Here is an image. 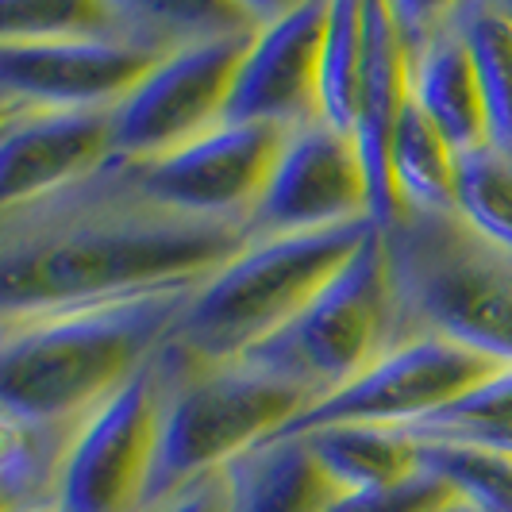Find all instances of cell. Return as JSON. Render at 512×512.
Masks as SVG:
<instances>
[{
	"label": "cell",
	"instance_id": "cell-1",
	"mask_svg": "<svg viewBox=\"0 0 512 512\" xmlns=\"http://www.w3.org/2000/svg\"><path fill=\"white\" fill-rule=\"evenodd\" d=\"M251 243L243 224L151 201L112 154L89 178L0 208V316L197 285Z\"/></svg>",
	"mask_w": 512,
	"mask_h": 512
},
{
	"label": "cell",
	"instance_id": "cell-2",
	"mask_svg": "<svg viewBox=\"0 0 512 512\" xmlns=\"http://www.w3.org/2000/svg\"><path fill=\"white\" fill-rule=\"evenodd\" d=\"M197 285L0 316V416L77 432L166 347Z\"/></svg>",
	"mask_w": 512,
	"mask_h": 512
},
{
	"label": "cell",
	"instance_id": "cell-3",
	"mask_svg": "<svg viewBox=\"0 0 512 512\" xmlns=\"http://www.w3.org/2000/svg\"><path fill=\"white\" fill-rule=\"evenodd\" d=\"M154 362L162 378V436L143 509L201 474L231 466L324 401L312 385L255 355L205 362L166 343Z\"/></svg>",
	"mask_w": 512,
	"mask_h": 512
},
{
	"label": "cell",
	"instance_id": "cell-4",
	"mask_svg": "<svg viewBox=\"0 0 512 512\" xmlns=\"http://www.w3.org/2000/svg\"><path fill=\"white\" fill-rule=\"evenodd\" d=\"M382 235L397 347L439 335L512 366V251L459 212H401Z\"/></svg>",
	"mask_w": 512,
	"mask_h": 512
},
{
	"label": "cell",
	"instance_id": "cell-5",
	"mask_svg": "<svg viewBox=\"0 0 512 512\" xmlns=\"http://www.w3.org/2000/svg\"><path fill=\"white\" fill-rule=\"evenodd\" d=\"M374 228V220H359L343 228L251 239L193 289L166 343L205 362L251 355L316 301Z\"/></svg>",
	"mask_w": 512,
	"mask_h": 512
},
{
	"label": "cell",
	"instance_id": "cell-6",
	"mask_svg": "<svg viewBox=\"0 0 512 512\" xmlns=\"http://www.w3.org/2000/svg\"><path fill=\"white\" fill-rule=\"evenodd\" d=\"M397 347V308L385 262V235L374 228L355 255L339 266L316 301L270 343L251 351L255 359L312 385L320 397L355 382Z\"/></svg>",
	"mask_w": 512,
	"mask_h": 512
},
{
	"label": "cell",
	"instance_id": "cell-7",
	"mask_svg": "<svg viewBox=\"0 0 512 512\" xmlns=\"http://www.w3.org/2000/svg\"><path fill=\"white\" fill-rule=\"evenodd\" d=\"M262 27V24H258ZM258 27H239L216 39L166 54L112 112V154L147 162L181 151L224 124L228 97Z\"/></svg>",
	"mask_w": 512,
	"mask_h": 512
},
{
	"label": "cell",
	"instance_id": "cell-8",
	"mask_svg": "<svg viewBox=\"0 0 512 512\" xmlns=\"http://www.w3.org/2000/svg\"><path fill=\"white\" fill-rule=\"evenodd\" d=\"M501 370L509 366L486 359L470 347H459L451 339L420 335L393 347L355 382L335 389L332 397H324L305 416H297L285 428V436H308L316 428H335V424L416 428L443 409H451L489 378H497Z\"/></svg>",
	"mask_w": 512,
	"mask_h": 512
},
{
	"label": "cell",
	"instance_id": "cell-9",
	"mask_svg": "<svg viewBox=\"0 0 512 512\" xmlns=\"http://www.w3.org/2000/svg\"><path fill=\"white\" fill-rule=\"evenodd\" d=\"M162 436V378L147 362L77 428L58 505L66 512H143Z\"/></svg>",
	"mask_w": 512,
	"mask_h": 512
},
{
	"label": "cell",
	"instance_id": "cell-10",
	"mask_svg": "<svg viewBox=\"0 0 512 512\" xmlns=\"http://www.w3.org/2000/svg\"><path fill=\"white\" fill-rule=\"evenodd\" d=\"M285 135V128L266 124H220L174 154L147 162L128 158L131 178L151 201L174 212L247 228L282 158Z\"/></svg>",
	"mask_w": 512,
	"mask_h": 512
},
{
	"label": "cell",
	"instance_id": "cell-11",
	"mask_svg": "<svg viewBox=\"0 0 512 512\" xmlns=\"http://www.w3.org/2000/svg\"><path fill=\"white\" fill-rule=\"evenodd\" d=\"M162 58L124 39H0V112L116 108Z\"/></svg>",
	"mask_w": 512,
	"mask_h": 512
},
{
	"label": "cell",
	"instance_id": "cell-12",
	"mask_svg": "<svg viewBox=\"0 0 512 512\" xmlns=\"http://www.w3.org/2000/svg\"><path fill=\"white\" fill-rule=\"evenodd\" d=\"M374 220L370 185L355 139L312 120L285 135L282 158L270 174L258 208L251 212V239H278Z\"/></svg>",
	"mask_w": 512,
	"mask_h": 512
},
{
	"label": "cell",
	"instance_id": "cell-13",
	"mask_svg": "<svg viewBox=\"0 0 512 512\" xmlns=\"http://www.w3.org/2000/svg\"><path fill=\"white\" fill-rule=\"evenodd\" d=\"M332 0L278 4L274 16L255 31L231 85L224 124H266L305 128L320 120V51L328 35Z\"/></svg>",
	"mask_w": 512,
	"mask_h": 512
},
{
	"label": "cell",
	"instance_id": "cell-14",
	"mask_svg": "<svg viewBox=\"0 0 512 512\" xmlns=\"http://www.w3.org/2000/svg\"><path fill=\"white\" fill-rule=\"evenodd\" d=\"M112 112H0V208L39 201L112 158Z\"/></svg>",
	"mask_w": 512,
	"mask_h": 512
},
{
	"label": "cell",
	"instance_id": "cell-15",
	"mask_svg": "<svg viewBox=\"0 0 512 512\" xmlns=\"http://www.w3.org/2000/svg\"><path fill=\"white\" fill-rule=\"evenodd\" d=\"M362 31H366V70H362L355 147H359L366 185H370V216L378 228H389L401 216L389 151H393L397 120L409 101V66H405V47L393 24V8L385 0L362 4Z\"/></svg>",
	"mask_w": 512,
	"mask_h": 512
},
{
	"label": "cell",
	"instance_id": "cell-16",
	"mask_svg": "<svg viewBox=\"0 0 512 512\" xmlns=\"http://www.w3.org/2000/svg\"><path fill=\"white\" fill-rule=\"evenodd\" d=\"M405 66H409L412 101L424 108V116L455 147V154L489 147L486 104L459 24V4L447 8V20L439 24L432 43L405 58Z\"/></svg>",
	"mask_w": 512,
	"mask_h": 512
},
{
	"label": "cell",
	"instance_id": "cell-17",
	"mask_svg": "<svg viewBox=\"0 0 512 512\" xmlns=\"http://www.w3.org/2000/svg\"><path fill=\"white\" fill-rule=\"evenodd\" d=\"M231 512H332L347 489L320 466L305 436H270L224 466Z\"/></svg>",
	"mask_w": 512,
	"mask_h": 512
},
{
	"label": "cell",
	"instance_id": "cell-18",
	"mask_svg": "<svg viewBox=\"0 0 512 512\" xmlns=\"http://www.w3.org/2000/svg\"><path fill=\"white\" fill-rule=\"evenodd\" d=\"M308 447L320 466L347 493H370L420 474V447L405 428H370V424H335L308 432Z\"/></svg>",
	"mask_w": 512,
	"mask_h": 512
},
{
	"label": "cell",
	"instance_id": "cell-19",
	"mask_svg": "<svg viewBox=\"0 0 512 512\" xmlns=\"http://www.w3.org/2000/svg\"><path fill=\"white\" fill-rule=\"evenodd\" d=\"M389 170L401 197V212H455L459 154L424 116V108L412 101V93L397 120Z\"/></svg>",
	"mask_w": 512,
	"mask_h": 512
},
{
	"label": "cell",
	"instance_id": "cell-20",
	"mask_svg": "<svg viewBox=\"0 0 512 512\" xmlns=\"http://www.w3.org/2000/svg\"><path fill=\"white\" fill-rule=\"evenodd\" d=\"M74 436L77 432L0 416V512H39L58 505Z\"/></svg>",
	"mask_w": 512,
	"mask_h": 512
},
{
	"label": "cell",
	"instance_id": "cell-21",
	"mask_svg": "<svg viewBox=\"0 0 512 512\" xmlns=\"http://www.w3.org/2000/svg\"><path fill=\"white\" fill-rule=\"evenodd\" d=\"M459 24L486 104L489 147L512 158V4L466 0Z\"/></svg>",
	"mask_w": 512,
	"mask_h": 512
},
{
	"label": "cell",
	"instance_id": "cell-22",
	"mask_svg": "<svg viewBox=\"0 0 512 512\" xmlns=\"http://www.w3.org/2000/svg\"><path fill=\"white\" fill-rule=\"evenodd\" d=\"M420 447V470L478 512H512V451L451 436H412Z\"/></svg>",
	"mask_w": 512,
	"mask_h": 512
},
{
	"label": "cell",
	"instance_id": "cell-23",
	"mask_svg": "<svg viewBox=\"0 0 512 512\" xmlns=\"http://www.w3.org/2000/svg\"><path fill=\"white\" fill-rule=\"evenodd\" d=\"M362 70H366V31H362V4L359 0H332L328 35L320 51V124L355 139L359 120V93Z\"/></svg>",
	"mask_w": 512,
	"mask_h": 512
},
{
	"label": "cell",
	"instance_id": "cell-24",
	"mask_svg": "<svg viewBox=\"0 0 512 512\" xmlns=\"http://www.w3.org/2000/svg\"><path fill=\"white\" fill-rule=\"evenodd\" d=\"M0 39H124V35H120L116 0H0Z\"/></svg>",
	"mask_w": 512,
	"mask_h": 512
},
{
	"label": "cell",
	"instance_id": "cell-25",
	"mask_svg": "<svg viewBox=\"0 0 512 512\" xmlns=\"http://www.w3.org/2000/svg\"><path fill=\"white\" fill-rule=\"evenodd\" d=\"M455 212L489 243L512 251V158L493 147L459 154Z\"/></svg>",
	"mask_w": 512,
	"mask_h": 512
},
{
	"label": "cell",
	"instance_id": "cell-26",
	"mask_svg": "<svg viewBox=\"0 0 512 512\" xmlns=\"http://www.w3.org/2000/svg\"><path fill=\"white\" fill-rule=\"evenodd\" d=\"M409 436H451V439H486L512 432V366L497 378L466 393L451 409L432 416L428 424L405 428Z\"/></svg>",
	"mask_w": 512,
	"mask_h": 512
},
{
	"label": "cell",
	"instance_id": "cell-27",
	"mask_svg": "<svg viewBox=\"0 0 512 512\" xmlns=\"http://www.w3.org/2000/svg\"><path fill=\"white\" fill-rule=\"evenodd\" d=\"M459 501L451 486H443L436 474L420 470L397 486L370 489V493H347L332 512H439Z\"/></svg>",
	"mask_w": 512,
	"mask_h": 512
},
{
	"label": "cell",
	"instance_id": "cell-28",
	"mask_svg": "<svg viewBox=\"0 0 512 512\" xmlns=\"http://www.w3.org/2000/svg\"><path fill=\"white\" fill-rule=\"evenodd\" d=\"M143 512H231V486L224 470L201 474L193 482H185L181 489H174L170 497L154 501L151 509Z\"/></svg>",
	"mask_w": 512,
	"mask_h": 512
},
{
	"label": "cell",
	"instance_id": "cell-29",
	"mask_svg": "<svg viewBox=\"0 0 512 512\" xmlns=\"http://www.w3.org/2000/svg\"><path fill=\"white\" fill-rule=\"evenodd\" d=\"M439 512H478V509H470V505H466V501H451V505H447V509H439Z\"/></svg>",
	"mask_w": 512,
	"mask_h": 512
},
{
	"label": "cell",
	"instance_id": "cell-30",
	"mask_svg": "<svg viewBox=\"0 0 512 512\" xmlns=\"http://www.w3.org/2000/svg\"><path fill=\"white\" fill-rule=\"evenodd\" d=\"M39 512H66L62 505H51V509H39Z\"/></svg>",
	"mask_w": 512,
	"mask_h": 512
}]
</instances>
